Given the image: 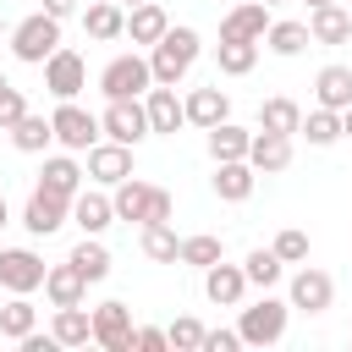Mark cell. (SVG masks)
I'll return each instance as SVG.
<instances>
[{"label":"cell","instance_id":"cell-49","mask_svg":"<svg viewBox=\"0 0 352 352\" xmlns=\"http://www.w3.org/2000/svg\"><path fill=\"white\" fill-rule=\"evenodd\" d=\"M121 6H143V0H121Z\"/></svg>","mask_w":352,"mask_h":352},{"label":"cell","instance_id":"cell-19","mask_svg":"<svg viewBox=\"0 0 352 352\" xmlns=\"http://www.w3.org/2000/svg\"><path fill=\"white\" fill-rule=\"evenodd\" d=\"M82 176H88V170H82V165L72 160V148H66V154H50V160H44L38 187H44V192H60V198H77V192H82Z\"/></svg>","mask_w":352,"mask_h":352},{"label":"cell","instance_id":"cell-7","mask_svg":"<svg viewBox=\"0 0 352 352\" xmlns=\"http://www.w3.org/2000/svg\"><path fill=\"white\" fill-rule=\"evenodd\" d=\"M66 220H72V198L44 192V187L28 192V204H22V226H28V236H55Z\"/></svg>","mask_w":352,"mask_h":352},{"label":"cell","instance_id":"cell-1","mask_svg":"<svg viewBox=\"0 0 352 352\" xmlns=\"http://www.w3.org/2000/svg\"><path fill=\"white\" fill-rule=\"evenodd\" d=\"M192 60H198V33H192V28H165V38L148 50L154 82H165V88H176V82L192 72Z\"/></svg>","mask_w":352,"mask_h":352},{"label":"cell","instance_id":"cell-15","mask_svg":"<svg viewBox=\"0 0 352 352\" xmlns=\"http://www.w3.org/2000/svg\"><path fill=\"white\" fill-rule=\"evenodd\" d=\"M242 292H248V270H242V264H226V258H220V264L204 270V297H209L214 308H236Z\"/></svg>","mask_w":352,"mask_h":352},{"label":"cell","instance_id":"cell-22","mask_svg":"<svg viewBox=\"0 0 352 352\" xmlns=\"http://www.w3.org/2000/svg\"><path fill=\"white\" fill-rule=\"evenodd\" d=\"M204 143H209V160H248L253 132H248V126H236V121L226 116V121H214V126L204 132Z\"/></svg>","mask_w":352,"mask_h":352},{"label":"cell","instance_id":"cell-50","mask_svg":"<svg viewBox=\"0 0 352 352\" xmlns=\"http://www.w3.org/2000/svg\"><path fill=\"white\" fill-rule=\"evenodd\" d=\"M264 6H280V0H264Z\"/></svg>","mask_w":352,"mask_h":352},{"label":"cell","instance_id":"cell-17","mask_svg":"<svg viewBox=\"0 0 352 352\" xmlns=\"http://www.w3.org/2000/svg\"><path fill=\"white\" fill-rule=\"evenodd\" d=\"M44 297H50V308H77L82 297H88V275L66 258V264H50V275H44Z\"/></svg>","mask_w":352,"mask_h":352},{"label":"cell","instance_id":"cell-23","mask_svg":"<svg viewBox=\"0 0 352 352\" xmlns=\"http://www.w3.org/2000/svg\"><path fill=\"white\" fill-rule=\"evenodd\" d=\"M110 204H116V220H148V209H154V187L148 182H138V176H126V182H116V192H110Z\"/></svg>","mask_w":352,"mask_h":352},{"label":"cell","instance_id":"cell-29","mask_svg":"<svg viewBox=\"0 0 352 352\" xmlns=\"http://www.w3.org/2000/svg\"><path fill=\"white\" fill-rule=\"evenodd\" d=\"M314 99H319L324 110H346V104H352V66H324V72L314 77Z\"/></svg>","mask_w":352,"mask_h":352},{"label":"cell","instance_id":"cell-3","mask_svg":"<svg viewBox=\"0 0 352 352\" xmlns=\"http://www.w3.org/2000/svg\"><path fill=\"white\" fill-rule=\"evenodd\" d=\"M154 88V66H148V55H116L104 72H99V94L104 99H143Z\"/></svg>","mask_w":352,"mask_h":352},{"label":"cell","instance_id":"cell-10","mask_svg":"<svg viewBox=\"0 0 352 352\" xmlns=\"http://www.w3.org/2000/svg\"><path fill=\"white\" fill-rule=\"evenodd\" d=\"M44 88H50L55 99H77V94L88 88V66H82V55L60 44V50L44 60Z\"/></svg>","mask_w":352,"mask_h":352},{"label":"cell","instance_id":"cell-37","mask_svg":"<svg viewBox=\"0 0 352 352\" xmlns=\"http://www.w3.org/2000/svg\"><path fill=\"white\" fill-rule=\"evenodd\" d=\"M220 258H226V242H220L214 231L182 236V264H192V270H209V264H220Z\"/></svg>","mask_w":352,"mask_h":352},{"label":"cell","instance_id":"cell-31","mask_svg":"<svg viewBox=\"0 0 352 352\" xmlns=\"http://www.w3.org/2000/svg\"><path fill=\"white\" fill-rule=\"evenodd\" d=\"M11 143H16L22 154H44V148L55 143V121H50V116H33V110H28V116H22L16 126H11Z\"/></svg>","mask_w":352,"mask_h":352},{"label":"cell","instance_id":"cell-12","mask_svg":"<svg viewBox=\"0 0 352 352\" xmlns=\"http://www.w3.org/2000/svg\"><path fill=\"white\" fill-rule=\"evenodd\" d=\"M126 176H132V148H126V143L104 138V143H94V148H88V182L116 187V182H126Z\"/></svg>","mask_w":352,"mask_h":352},{"label":"cell","instance_id":"cell-16","mask_svg":"<svg viewBox=\"0 0 352 352\" xmlns=\"http://www.w3.org/2000/svg\"><path fill=\"white\" fill-rule=\"evenodd\" d=\"M248 165H253L258 176H280V170L292 165V138H286V132H253Z\"/></svg>","mask_w":352,"mask_h":352},{"label":"cell","instance_id":"cell-43","mask_svg":"<svg viewBox=\"0 0 352 352\" xmlns=\"http://www.w3.org/2000/svg\"><path fill=\"white\" fill-rule=\"evenodd\" d=\"M242 330H204V352H236Z\"/></svg>","mask_w":352,"mask_h":352},{"label":"cell","instance_id":"cell-9","mask_svg":"<svg viewBox=\"0 0 352 352\" xmlns=\"http://www.w3.org/2000/svg\"><path fill=\"white\" fill-rule=\"evenodd\" d=\"M132 308L121 302V297H110V302H99L94 308V341L104 346V352H132Z\"/></svg>","mask_w":352,"mask_h":352},{"label":"cell","instance_id":"cell-30","mask_svg":"<svg viewBox=\"0 0 352 352\" xmlns=\"http://www.w3.org/2000/svg\"><path fill=\"white\" fill-rule=\"evenodd\" d=\"M138 242H143V253H148L154 264H182V236L170 231V220H148Z\"/></svg>","mask_w":352,"mask_h":352},{"label":"cell","instance_id":"cell-35","mask_svg":"<svg viewBox=\"0 0 352 352\" xmlns=\"http://www.w3.org/2000/svg\"><path fill=\"white\" fill-rule=\"evenodd\" d=\"M314 148H330L336 138H341V110H324V104H314L308 116H302V126H297Z\"/></svg>","mask_w":352,"mask_h":352},{"label":"cell","instance_id":"cell-11","mask_svg":"<svg viewBox=\"0 0 352 352\" xmlns=\"http://www.w3.org/2000/svg\"><path fill=\"white\" fill-rule=\"evenodd\" d=\"M297 314H324L330 302H336V280L324 275V270H314V264H302L297 275H292V297H286Z\"/></svg>","mask_w":352,"mask_h":352},{"label":"cell","instance_id":"cell-27","mask_svg":"<svg viewBox=\"0 0 352 352\" xmlns=\"http://www.w3.org/2000/svg\"><path fill=\"white\" fill-rule=\"evenodd\" d=\"M50 336H55L60 346H88V341H94V314H82V302H77V308H55Z\"/></svg>","mask_w":352,"mask_h":352},{"label":"cell","instance_id":"cell-41","mask_svg":"<svg viewBox=\"0 0 352 352\" xmlns=\"http://www.w3.org/2000/svg\"><path fill=\"white\" fill-rule=\"evenodd\" d=\"M22 116H28V99H22V88H6V94H0V132H11Z\"/></svg>","mask_w":352,"mask_h":352},{"label":"cell","instance_id":"cell-32","mask_svg":"<svg viewBox=\"0 0 352 352\" xmlns=\"http://www.w3.org/2000/svg\"><path fill=\"white\" fill-rule=\"evenodd\" d=\"M214 60H220L226 77H248V72L258 66V44H253V38H220Z\"/></svg>","mask_w":352,"mask_h":352},{"label":"cell","instance_id":"cell-2","mask_svg":"<svg viewBox=\"0 0 352 352\" xmlns=\"http://www.w3.org/2000/svg\"><path fill=\"white\" fill-rule=\"evenodd\" d=\"M55 50H60V16L33 11V16L16 22V33H11V55H16L22 66H44Z\"/></svg>","mask_w":352,"mask_h":352},{"label":"cell","instance_id":"cell-26","mask_svg":"<svg viewBox=\"0 0 352 352\" xmlns=\"http://www.w3.org/2000/svg\"><path fill=\"white\" fill-rule=\"evenodd\" d=\"M308 33H314V44H346V38H352V11H341V6H314V11H308Z\"/></svg>","mask_w":352,"mask_h":352},{"label":"cell","instance_id":"cell-28","mask_svg":"<svg viewBox=\"0 0 352 352\" xmlns=\"http://www.w3.org/2000/svg\"><path fill=\"white\" fill-rule=\"evenodd\" d=\"M38 330V308L28 302V292H11V302H0V336L6 341H22Z\"/></svg>","mask_w":352,"mask_h":352},{"label":"cell","instance_id":"cell-25","mask_svg":"<svg viewBox=\"0 0 352 352\" xmlns=\"http://www.w3.org/2000/svg\"><path fill=\"white\" fill-rule=\"evenodd\" d=\"M82 28H88V38H99V44L121 38V33H126V11H121V0H94V6L82 11Z\"/></svg>","mask_w":352,"mask_h":352},{"label":"cell","instance_id":"cell-39","mask_svg":"<svg viewBox=\"0 0 352 352\" xmlns=\"http://www.w3.org/2000/svg\"><path fill=\"white\" fill-rule=\"evenodd\" d=\"M270 248H275V253H280L286 264H302V258H308V231H297V226H286V231H280V236H275Z\"/></svg>","mask_w":352,"mask_h":352},{"label":"cell","instance_id":"cell-21","mask_svg":"<svg viewBox=\"0 0 352 352\" xmlns=\"http://www.w3.org/2000/svg\"><path fill=\"white\" fill-rule=\"evenodd\" d=\"M165 28H170V16H165V6H154V0H143V6H132L126 11V38L132 44H160L165 38Z\"/></svg>","mask_w":352,"mask_h":352},{"label":"cell","instance_id":"cell-47","mask_svg":"<svg viewBox=\"0 0 352 352\" xmlns=\"http://www.w3.org/2000/svg\"><path fill=\"white\" fill-rule=\"evenodd\" d=\"M308 6H336V0H308Z\"/></svg>","mask_w":352,"mask_h":352},{"label":"cell","instance_id":"cell-45","mask_svg":"<svg viewBox=\"0 0 352 352\" xmlns=\"http://www.w3.org/2000/svg\"><path fill=\"white\" fill-rule=\"evenodd\" d=\"M341 138H352V104L341 110Z\"/></svg>","mask_w":352,"mask_h":352},{"label":"cell","instance_id":"cell-13","mask_svg":"<svg viewBox=\"0 0 352 352\" xmlns=\"http://www.w3.org/2000/svg\"><path fill=\"white\" fill-rule=\"evenodd\" d=\"M209 187H214V198H226V204H248L253 187H258V170H253L248 160H214Z\"/></svg>","mask_w":352,"mask_h":352},{"label":"cell","instance_id":"cell-44","mask_svg":"<svg viewBox=\"0 0 352 352\" xmlns=\"http://www.w3.org/2000/svg\"><path fill=\"white\" fill-rule=\"evenodd\" d=\"M44 11H50V16H72V11H77V0H44Z\"/></svg>","mask_w":352,"mask_h":352},{"label":"cell","instance_id":"cell-48","mask_svg":"<svg viewBox=\"0 0 352 352\" xmlns=\"http://www.w3.org/2000/svg\"><path fill=\"white\" fill-rule=\"evenodd\" d=\"M6 88H11V82H6V72H0V94H6Z\"/></svg>","mask_w":352,"mask_h":352},{"label":"cell","instance_id":"cell-4","mask_svg":"<svg viewBox=\"0 0 352 352\" xmlns=\"http://www.w3.org/2000/svg\"><path fill=\"white\" fill-rule=\"evenodd\" d=\"M286 319H292V302H280V297H258L253 308H242V319H236V330H242V346H275L280 336H286Z\"/></svg>","mask_w":352,"mask_h":352},{"label":"cell","instance_id":"cell-46","mask_svg":"<svg viewBox=\"0 0 352 352\" xmlns=\"http://www.w3.org/2000/svg\"><path fill=\"white\" fill-rule=\"evenodd\" d=\"M11 226V209H6V192H0V231Z\"/></svg>","mask_w":352,"mask_h":352},{"label":"cell","instance_id":"cell-40","mask_svg":"<svg viewBox=\"0 0 352 352\" xmlns=\"http://www.w3.org/2000/svg\"><path fill=\"white\" fill-rule=\"evenodd\" d=\"M165 336H170V346H182V352H204V324H198V319H176Z\"/></svg>","mask_w":352,"mask_h":352},{"label":"cell","instance_id":"cell-5","mask_svg":"<svg viewBox=\"0 0 352 352\" xmlns=\"http://www.w3.org/2000/svg\"><path fill=\"white\" fill-rule=\"evenodd\" d=\"M50 121H55V143H60V148H72V154H88V148L104 138L99 116H94V110H82L77 99H60Z\"/></svg>","mask_w":352,"mask_h":352},{"label":"cell","instance_id":"cell-8","mask_svg":"<svg viewBox=\"0 0 352 352\" xmlns=\"http://www.w3.org/2000/svg\"><path fill=\"white\" fill-rule=\"evenodd\" d=\"M50 264L33 248H0V292H38Z\"/></svg>","mask_w":352,"mask_h":352},{"label":"cell","instance_id":"cell-36","mask_svg":"<svg viewBox=\"0 0 352 352\" xmlns=\"http://www.w3.org/2000/svg\"><path fill=\"white\" fill-rule=\"evenodd\" d=\"M66 258H72V264H77V270H82V275H88V286H94V280H104V275H110V248H104V242H99V236H82V242H77V248H72V253H66Z\"/></svg>","mask_w":352,"mask_h":352},{"label":"cell","instance_id":"cell-20","mask_svg":"<svg viewBox=\"0 0 352 352\" xmlns=\"http://www.w3.org/2000/svg\"><path fill=\"white\" fill-rule=\"evenodd\" d=\"M182 104H187V126H204V132H209L214 121H226V116H231V99H226V88H220V82H214V88H192Z\"/></svg>","mask_w":352,"mask_h":352},{"label":"cell","instance_id":"cell-24","mask_svg":"<svg viewBox=\"0 0 352 352\" xmlns=\"http://www.w3.org/2000/svg\"><path fill=\"white\" fill-rule=\"evenodd\" d=\"M72 220L82 226V236H99L110 220H116V204L104 198V192H94V187H82L77 198H72Z\"/></svg>","mask_w":352,"mask_h":352},{"label":"cell","instance_id":"cell-14","mask_svg":"<svg viewBox=\"0 0 352 352\" xmlns=\"http://www.w3.org/2000/svg\"><path fill=\"white\" fill-rule=\"evenodd\" d=\"M143 104H148V126H154L160 138H176V132L187 126V104L176 99V88H165V82H154V88L143 94Z\"/></svg>","mask_w":352,"mask_h":352},{"label":"cell","instance_id":"cell-6","mask_svg":"<svg viewBox=\"0 0 352 352\" xmlns=\"http://www.w3.org/2000/svg\"><path fill=\"white\" fill-rule=\"evenodd\" d=\"M99 126H104V138H116V143H126V148H138L154 126H148V104L143 99H110L104 104V116H99Z\"/></svg>","mask_w":352,"mask_h":352},{"label":"cell","instance_id":"cell-34","mask_svg":"<svg viewBox=\"0 0 352 352\" xmlns=\"http://www.w3.org/2000/svg\"><path fill=\"white\" fill-rule=\"evenodd\" d=\"M297 126H302V110H297L292 99H280V94H275V99H264V104H258V132H286V138H292Z\"/></svg>","mask_w":352,"mask_h":352},{"label":"cell","instance_id":"cell-33","mask_svg":"<svg viewBox=\"0 0 352 352\" xmlns=\"http://www.w3.org/2000/svg\"><path fill=\"white\" fill-rule=\"evenodd\" d=\"M264 44L275 50V55H302L308 44H314V33H308V22H270V33H264Z\"/></svg>","mask_w":352,"mask_h":352},{"label":"cell","instance_id":"cell-42","mask_svg":"<svg viewBox=\"0 0 352 352\" xmlns=\"http://www.w3.org/2000/svg\"><path fill=\"white\" fill-rule=\"evenodd\" d=\"M165 346H170V336H165V330H154V324L132 330V352H165Z\"/></svg>","mask_w":352,"mask_h":352},{"label":"cell","instance_id":"cell-38","mask_svg":"<svg viewBox=\"0 0 352 352\" xmlns=\"http://www.w3.org/2000/svg\"><path fill=\"white\" fill-rule=\"evenodd\" d=\"M242 270H248V286H264V292H270V286L280 280V270H286V258H280L275 248H253V253L242 258Z\"/></svg>","mask_w":352,"mask_h":352},{"label":"cell","instance_id":"cell-18","mask_svg":"<svg viewBox=\"0 0 352 352\" xmlns=\"http://www.w3.org/2000/svg\"><path fill=\"white\" fill-rule=\"evenodd\" d=\"M264 33H270V6L264 0H242L220 22V38H253V44H264Z\"/></svg>","mask_w":352,"mask_h":352}]
</instances>
